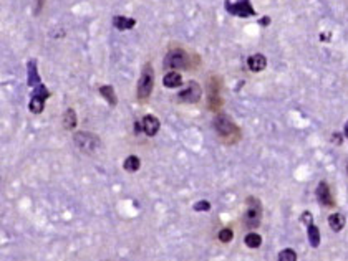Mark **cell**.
<instances>
[{"mask_svg": "<svg viewBox=\"0 0 348 261\" xmlns=\"http://www.w3.org/2000/svg\"><path fill=\"white\" fill-rule=\"evenodd\" d=\"M247 66L251 71L254 73H259V71H264L265 66H267V58H265L262 53H255V55H251L247 58Z\"/></svg>", "mask_w": 348, "mask_h": 261, "instance_id": "cell-12", "label": "cell"}, {"mask_svg": "<svg viewBox=\"0 0 348 261\" xmlns=\"http://www.w3.org/2000/svg\"><path fill=\"white\" fill-rule=\"evenodd\" d=\"M141 123H143V132L146 134L148 137H153V136H156V134L159 132L161 123H159V119H158L156 116L146 114L141 119Z\"/></svg>", "mask_w": 348, "mask_h": 261, "instance_id": "cell-9", "label": "cell"}, {"mask_svg": "<svg viewBox=\"0 0 348 261\" xmlns=\"http://www.w3.org/2000/svg\"><path fill=\"white\" fill-rule=\"evenodd\" d=\"M192 209L196 210V211H207V210L211 209V204L207 200H199L197 204H194Z\"/></svg>", "mask_w": 348, "mask_h": 261, "instance_id": "cell-24", "label": "cell"}, {"mask_svg": "<svg viewBox=\"0 0 348 261\" xmlns=\"http://www.w3.org/2000/svg\"><path fill=\"white\" fill-rule=\"evenodd\" d=\"M73 142L81 152H87V154H93V152L99 147L98 136H95L93 132H83V130H80V132L75 134Z\"/></svg>", "mask_w": 348, "mask_h": 261, "instance_id": "cell-6", "label": "cell"}, {"mask_svg": "<svg viewBox=\"0 0 348 261\" xmlns=\"http://www.w3.org/2000/svg\"><path fill=\"white\" fill-rule=\"evenodd\" d=\"M219 88H221L219 79L214 76V78H212V83H211V96H209V106H211L212 111H218L221 107V104H222V101H221Z\"/></svg>", "mask_w": 348, "mask_h": 261, "instance_id": "cell-11", "label": "cell"}, {"mask_svg": "<svg viewBox=\"0 0 348 261\" xmlns=\"http://www.w3.org/2000/svg\"><path fill=\"white\" fill-rule=\"evenodd\" d=\"M76 126V112L73 107H68L63 114V128L71 130Z\"/></svg>", "mask_w": 348, "mask_h": 261, "instance_id": "cell-20", "label": "cell"}, {"mask_svg": "<svg viewBox=\"0 0 348 261\" xmlns=\"http://www.w3.org/2000/svg\"><path fill=\"white\" fill-rule=\"evenodd\" d=\"M315 195H317V200L323 207H333V205H335V202H333V197H332V192H330V187H328L327 182L322 181V182L318 183Z\"/></svg>", "mask_w": 348, "mask_h": 261, "instance_id": "cell-10", "label": "cell"}, {"mask_svg": "<svg viewBox=\"0 0 348 261\" xmlns=\"http://www.w3.org/2000/svg\"><path fill=\"white\" fill-rule=\"evenodd\" d=\"M307 236H309L312 248H318L320 246V230L314 223L307 225Z\"/></svg>", "mask_w": 348, "mask_h": 261, "instance_id": "cell-17", "label": "cell"}, {"mask_svg": "<svg viewBox=\"0 0 348 261\" xmlns=\"http://www.w3.org/2000/svg\"><path fill=\"white\" fill-rule=\"evenodd\" d=\"M153 86H155V71H153L151 63H146V65L143 66V71L138 79V88H136L138 100L146 101L148 98L151 96Z\"/></svg>", "mask_w": 348, "mask_h": 261, "instance_id": "cell-1", "label": "cell"}, {"mask_svg": "<svg viewBox=\"0 0 348 261\" xmlns=\"http://www.w3.org/2000/svg\"><path fill=\"white\" fill-rule=\"evenodd\" d=\"M247 210L246 215H244V223H246L247 228H257L262 222V204L259 199L255 197H249L247 199Z\"/></svg>", "mask_w": 348, "mask_h": 261, "instance_id": "cell-3", "label": "cell"}, {"mask_svg": "<svg viewBox=\"0 0 348 261\" xmlns=\"http://www.w3.org/2000/svg\"><path fill=\"white\" fill-rule=\"evenodd\" d=\"M143 130V123H139V121H136V124H134V132L139 134Z\"/></svg>", "mask_w": 348, "mask_h": 261, "instance_id": "cell-26", "label": "cell"}, {"mask_svg": "<svg viewBox=\"0 0 348 261\" xmlns=\"http://www.w3.org/2000/svg\"><path fill=\"white\" fill-rule=\"evenodd\" d=\"M162 84H164V88H179L181 84H183V76H181L178 71H169V73L164 75V78H162Z\"/></svg>", "mask_w": 348, "mask_h": 261, "instance_id": "cell-15", "label": "cell"}, {"mask_svg": "<svg viewBox=\"0 0 348 261\" xmlns=\"http://www.w3.org/2000/svg\"><path fill=\"white\" fill-rule=\"evenodd\" d=\"M214 129H216V132H218L222 139H227V142H234V141H232V136H236V137L241 136V132H239L237 126L234 124V121L230 119L227 114H219V116H216V119H214Z\"/></svg>", "mask_w": 348, "mask_h": 261, "instance_id": "cell-2", "label": "cell"}, {"mask_svg": "<svg viewBox=\"0 0 348 261\" xmlns=\"http://www.w3.org/2000/svg\"><path fill=\"white\" fill-rule=\"evenodd\" d=\"M225 10L230 15L239 17V19H249V17H255V10L252 7L251 0H237V2L230 3L229 0L225 2Z\"/></svg>", "mask_w": 348, "mask_h": 261, "instance_id": "cell-7", "label": "cell"}, {"mask_svg": "<svg viewBox=\"0 0 348 261\" xmlns=\"http://www.w3.org/2000/svg\"><path fill=\"white\" fill-rule=\"evenodd\" d=\"M279 261H297V253L290 248H285L279 253Z\"/></svg>", "mask_w": 348, "mask_h": 261, "instance_id": "cell-22", "label": "cell"}, {"mask_svg": "<svg viewBox=\"0 0 348 261\" xmlns=\"http://www.w3.org/2000/svg\"><path fill=\"white\" fill-rule=\"evenodd\" d=\"M302 222H304L305 225L314 223V217H312L310 211H304V213H302Z\"/></svg>", "mask_w": 348, "mask_h": 261, "instance_id": "cell-25", "label": "cell"}, {"mask_svg": "<svg viewBox=\"0 0 348 261\" xmlns=\"http://www.w3.org/2000/svg\"><path fill=\"white\" fill-rule=\"evenodd\" d=\"M134 25H136V20L131 19V17H123V15L113 17V26H115L116 30H120V31L131 30Z\"/></svg>", "mask_w": 348, "mask_h": 261, "instance_id": "cell-14", "label": "cell"}, {"mask_svg": "<svg viewBox=\"0 0 348 261\" xmlns=\"http://www.w3.org/2000/svg\"><path fill=\"white\" fill-rule=\"evenodd\" d=\"M99 94H101L103 98L106 100V103L110 106H116L118 104V100H116V94H115V89H113L111 84H103V86H99Z\"/></svg>", "mask_w": 348, "mask_h": 261, "instance_id": "cell-16", "label": "cell"}, {"mask_svg": "<svg viewBox=\"0 0 348 261\" xmlns=\"http://www.w3.org/2000/svg\"><path fill=\"white\" fill-rule=\"evenodd\" d=\"M244 243H246V246H249V248H259V246L262 245V236L259 235V233L251 232V233H247L246 238H244Z\"/></svg>", "mask_w": 348, "mask_h": 261, "instance_id": "cell-21", "label": "cell"}, {"mask_svg": "<svg viewBox=\"0 0 348 261\" xmlns=\"http://www.w3.org/2000/svg\"><path fill=\"white\" fill-rule=\"evenodd\" d=\"M343 134H345V137L348 139V121H347V124H345V129H343Z\"/></svg>", "mask_w": 348, "mask_h": 261, "instance_id": "cell-29", "label": "cell"}, {"mask_svg": "<svg viewBox=\"0 0 348 261\" xmlns=\"http://www.w3.org/2000/svg\"><path fill=\"white\" fill-rule=\"evenodd\" d=\"M50 98V91L47 89L43 83L37 84V86L33 88V91L30 94V103H29V109L30 112H33V114H40V112L43 111L45 107V101H47Z\"/></svg>", "mask_w": 348, "mask_h": 261, "instance_id": "cell-5", "label": "cell"}, {"mask_svg": "<svg viewBox=\"0 0 348 261\" xmlns=\"http://www.w3.org/2000/svg\"><path fill=\"white\" fill-rule=\"evenodd\" d=\"M202 96V89L199 86L197 81H188V86L183 89L179 94H178V100L181 103H189V104H194V103H199Z\"/></svg>", "mask_w": 348, "mask_h": 261, "instance_id": "cell-8", "label": "cell"}, {"mask_svg": "<svg viewBox=\"0 0 348 261\" xmlns=\"http://www.w3.org/2000/svg\"><path fill=\"white\" fill-rule=\"evenodd\" d=\"M27 75H29L30 88H35L37 84L42 83V78H40L38 70H37V60H29V63H27Z\"/></svg>", "mask_w": 348, "mask_h": 261, "instance_id": "cell-13", "label": "cell"}, {"mask_svg": "<svg viewBox=\"0 0 348 261\" xmlns=\"http://www.w3.org/2000/svg\"><path fill=\"white\" fill-rule=\"evenodd\" d=\"M139 167H141V160H139V157L136 156H128L125 159V164H123V169L126 170V172H136V170H139Z\"/></svg>", "mask_w": 348, "mask_h": 261, "instance_id": "cell-19", "label": "cell"}, {"mask_svg": "<svg viewBox=\"0 0 348 261\" xmlns=\"http://www.w3.org/2000/svg\"><path fill=\"white\" fill-rule=\"evenodd\" d=\"M164 70H186L189 68V56L183 48H173L168 52L164 61H162Z\"/></svg>", "mask_w": 348, "mask_h": 261, "instance_id": "cell-4", "label": "cell"}, {"mask_svg": "<svg viewBox=\"0 0 348 261\" xmlns=\"http://www.w3.org/2000/svg\"><path fill=\"white\" fill-rule=\"evenodd\" d=\"M219 240L222 241V243H229V241H232V238H234V232H232V228H222V230L219 232Z\"/></svg>", "mask_w": 348, "mask_h": 261, "instance_id": "cell-23", "label": "cell"}, {"mask_svg": "<svg viewBox=\"0 0 348 261\" xmlns=\"http://www.w3.org/2000/svg\"><path fill=\"white\" fill-rule=\"evenodd\" d=\"M37 5H38V8H37V13L40 12V10H42V7H43V3H45V0H37Z\"/></svg>", "mask_w": 348, "mask_h": 261, "instance_id": "cell-27", "label": "cell"}, {"mask_svg": "<svg viewBox=\"0 0 348 261\" xmlns=\"http://www.w3.org/2000/svg\"><path fill=\"white\" fill-rule=\"evenodd\" d=\"M269 22H270L269 19H264V20H262V25H267V24H269Z\"/></svg>", "mask_w": 348, "mask_h": 261, "instance_id": "cell-30", "label": "cell"}, {"mask_svg": "<svg viewBox=\"0 0 348 261\" xmlns=\"http://www.w3.org/2000/svg\"><path fill=\"white\" fill-rule=\"evenodd\" d=\"M333 139H335V142H338V144L342 142V137H340V134H333Z\"/></svg>", "mask_w": 348, "mask_h": 261, "instance_id": "cell-28", "label": "cell"}, {"mask_svg": "<svg viewBox=\"0 0 348 261\" xmlns=\"http://www.w3.org/2000/svg\"><path fill=\"white\" fill-rule=\"evenodd\" d=\"M328 225L333 232H342L345 227V217L342 213H332L328 217Z\"/></svg>", "mask_w": 348, "mask_h": 261, "instance_id": "cell-18", "label": "cell"}]
</instances>
